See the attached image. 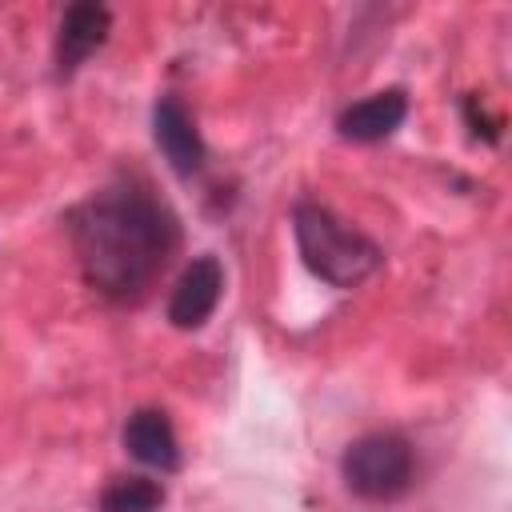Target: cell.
<instances>
[{
    "instance_id": "cell-8",
    "label": "cell",
    "mask_w": 512,
    "mask_h": 512,
    "mask_svg": "<svg viewBox=\"0 0 512 512\" xmlns=\"http://www.w3.org/2000/svg\"><path fill=\"white\" fill-rule=\"evenodd\" d=\"M124 448L160 472H172L180 464V444H176V428L160 408H140L128 416L124 424Z\"/></svg>"
},
{
    "instance_id": "cell-3",
    "label": "cell",
    "mask_w": 512,
    "mask_h": 512,
    "mask_svg": "<svg viewBox=\"0 0 512 512\" xmlns=\"http://www.w3.org/2000/svg\"><path fill=\"white\" fill-rule=\"evenodd\" d=\"M340 476L360 500H372V504L396 500L412 488V476H416L412 444L400 432H368L344 448Z\"/></svg>"
},
{
    "instance_id": "cell-7",
    "label": "cell",
    "mask_w": 512,
    "mask_h": 512,
    "mask_svg": "<svg viewBox=\"0 0 512 512\" xmlns=\"http://www.w3.org/2000/svg\"><path fill=\"white\" fill-rule=\"evenodd\" d=\"M408 116V96L400 88H384V92H372L356 104H348L336 120L340 136L344 140H356V144H372V140H384L388 132H396Z\"/></svg>"
},
{
    "instance_id": "cell-9",
    "label": "cell",
    "mask_w": 512,
    "mask_h": 512,
    "mask_svg": "<svg viewBox=\"0 0 512 512\" xmlns=\"http://www.w3.org/2000/svg\"><path fill=\"white\" fill-rule=\"evenodd\" d=\"M160 504H164V488L148 476H124L100 492V512H156Z\"/></svg>"
},
{
    "instance_id": "cell-1",
    "label": "cell",
    "mask_w": 512,
    "mask_h": 512,
    "mask_svg": "<svg viewBox=\"0 0 512 512\" xmlns=\"http://www.w3.org/2000/svg\"><path fill=\"white\" fill-rule=\"evenodd\" d=\"M72 244L88 284L112 300H136L180 244L176 216L144 188L96 192L72 212Z\"/></svg>"
},
{
    "instance_id": "cell-4",
    "label": "cell",
    "mask_w": 512,
    "mask_h": 512,
    "mask_svg": "<svg viewBox=\"0 0 512 512\" xmlns=\"http://www.w3.org/2000/svg\"><path fill=\"white\" fill-rule=\"evenodd\" d=\"M220 292H224V268H220V260H216V256H196V260L180 272V280H176V288H172L168 320H172L176 328H200V324L216 312Z\"/></svg>"
},
{
    "instance_id": "cell-5",
    "label": "cell",
    "mask_w": 512,
    "mask_h": 512,
    "mask_svg": "<svg viewBox=\"0 0 512 512\" xmlns=\"http://www.w3.org/2000/svg\"><path fill=\"white\" fill-rule=\"evenodd\" d=\"M108 28H112V12L104 4H72V8H64L60 28H56V72L72 76L104 44Z\"/></svg>"
},
{
    "instance_id": "cell-6",
    "label": "cell",
    "mask_w": 512,
    "mask_h": 512,
    "mask_svg": "<svg viewBox=\"0 0 512 512\" xmlns=\"http://www.w3.org/2000/svg\"><path fill=\"white\" fill-rule=\"evenodd\" d=\"M152 136L164 152V160L180 172V176H192L200 164H204V140L192 124V116L184 112L180 100L164 96L156 108H152Z\"/></svg>"
},
{
    "instance_id": "cell-2",
    "label": "cell",
    "mask_w": 512,
    "mask_h": 512,
    "mask_svg": "<svg viewBox=\"0 0 512 512\" xmlns=\"http://www.w3.org/2000/svg\"><path fill=\"white\" fill-rule=\"evenodd\" d=\"M292 232L296 248L308 264L312 276H320L332 288H356L380 268V244L364 236L360 228L344 224L320 204H296L292 212Z\"/></svg>"
}]
</instances>
